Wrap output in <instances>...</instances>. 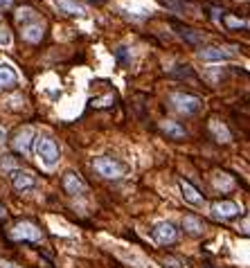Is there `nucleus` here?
Instances as JSON below:
<instances>
[{"label":"nucleus","instance_id":"6","mask_svg":"<svg viewBox=\"0 0 250 268\" xmlns=\"http://www.w3.org/2000/svg\"><path fill=\"white\" fill-rule=\"evenodd\" d=\"M153 239H156L160 246H167V243H174L176 239H178V230H176L174 223L162 221L153 228Z\"/></svg>","mask_w":250,"mask_h":268},{"label":"nucleus","instance_id":"23","mask_svg":"<svg viewBox=\"0 0 250 268\" xmlns=\"http://www.w3.org/2000/svg\"><path fill=\"white\" fill-rule=\"evenodd\" d=\"M9 45H12V34H9V30L0 27V47H9Z\"/></svg>","mask_w":250,"mask_h":268},{"label":"nucleus","instance_id":"24","mask_svg":"<svg viewBox=\"0 0 250 268\" xmlns=\"http://www.w3.org/2000/svg\"><path fill=\"white\" fill-rule=\"evenodd\" d=\"M162 264H165V268H185L178 259H176V257H165V259H162Z\"/></svg>","mask_w":250,"mask_h":268},{"label":"nucleus","instance_id":"1","mask_svg":"<svg viewBox=\"0 0 250 268\" xmlns=\"http://www.w3.org/2000/svg\"><path fill=\"white\" fill-rule=\"evenodd\" d=\"M34 151H36V158H38V163H41V167L54 169L56 165H59V158H61L59 144H56L50 135H38L34 140Z\"/></svg>","mask_w":250,"mask_h":268},{"label":"nucleus","instance_id":"8","mask_svg":"<svg viewBox=\"0 0 250 268\" xmlns=\"http://www.w3.org/2000/svg\"><path fill=\"white\" fill-rule=\"evenodd\" d=\"M239 212H241V205H237V203H232V201H219L212 205V214L219 219H232V217H237Z\"/></svg>","mask_w":250,"mask_h":268},{"label":"nucleus","instance_id":"2","mask_svg":"<svg viewBox=\"0 0 250 268\" xmlns=\"http://www.w3.org/2000/svg\"><path fill=\"white\" fill-rule=\"evenodd\" d=\"M169 104H171V109L180 115H196L201 111V106H203L199 97L187 95V92H171Z\"/></svg>","mask_w":250,"mask_h":268},{"label":"nucleus","instance_id":"9","mask_svg":"<svg viewBox=\"0 0 250 268\" xmlns=\"http://www.w3.org/2000/svg\"><path fill=\"white\" fill-rule=\"evenodd\" d=\"M180 192H182V198H185L190 205H203V203H205L203 194H201L199 189H196L194 185H192L190 180H185V178L180 180Z\"/></svg>","mask_w":250,"mask_h":268},{"label":"nucleus","instance_id":"4","mask_svg":"<svg viewBox=\"0 0 250 268\" xmlns=\"http://www.w3.org/2000/svg\"><path fill=\"white\" fill-rule=\"evenodd\" d=\"M9 237L16 239V241H38V239H41V230H38L34 223L23 221V223H18V226L12 228Z\"/></svg>","mask_w":250,"mask_h":268},{"label":"nucleus","instance_id":"5","mask_svg":"<svg viewBox=\"0 0 250 268\" xmlns=\"http://www.w3.org/2000/svg\"><path fill=\"white\" fill-rule=\"evenodd\" d=\"M32 144H34V129H32V126H23L16 133V138H14V149L23 155H30Z\"/></svg>","mask_w":250,"mask_h":268},{"label":"nucleus","instance_id":"19","mask_svg":"<svg viewBox=\"0 0 250 268\" xmlns=\"http://www.w3.org/2000/svg\"><path fill=\"white\" fill-rule=\"evenodd\" d=\"M162 5L169 9H176V12H187V9H194L190 3H180V0H162Z\"/></svg>","mask_w":250,"mask_h":268},{"label":"nucleus","instance_id":"22","mask_svg":"<svg viewBox=\"0 0 250 268\" xmlns=\"http://www.w3.org/2000/svg\"><path fill=\"white\" fill-rule=\"evenodd\" d=\"M225 25L232 27V30H237V27H250L246 21H241V18H232V16H225Z\"/></svg>","mask_w":250,"mask_h":268},{"label":"nucleus","instance_id":"18","mask_svg":"<svg viewBox=\"0 0 250 268\" xmlns=\"http://www.w3.org/2000/svg\"><path fill=\"white\" fill-rule=\"evenodd\" d=\"M214 187L221 189V192H230V189L234 187V180H232V176H228V174H216V176H214Z\"/></svg>","mask_w":250,"mask_h":268},{"label":"nucleus","instance_id":"25","mask_svg":"<svg viewBox=\"0 0 250 268\" xmlns=\"http://www.w3.org/2000/svg\"><path fill=\"white\" fill-rule=\"evenodd\" d=\"M0 268H21V266L12 264V261H7V259H0Z\"/></svg>","mask_w":250,"mask_h":268},{"label":"nucleus","instance_id":"16","mask_svg":"<svg viewBox=\"0 0 250 268\" xmlns=\"http://www.w3.org/2000/svg\"><path fill=\"white\" fill-rule=\"evenodd\" d=\"M54 3H56V7L64 14H68V16H84V7L77 5L75 0H54Z\"/></svg>","mask_w":250,"mask_h":268},{"label":"nucleus","instance_id":"13","mask_svg":"<svg viewBox=\"0 0 250 268\" xmlns=\"http://www.w3.org/2000/svg\"><path fill=\"white\" fill-rule=\"evenodd\" d=\"M160 131L162 133H167L169 138H185L187 135V131L182 129V126L178 124V122H171V120H165V122H160Z\"/></svg>","mask_w":250,"mask_h":268},{"label":"nucleus","instance_id":"11","mask_svg":"<svg viewBox=\"0 0 250 268\" xmlns=\"http://www.w3.org/2000/svg\"><path fill=\"white\" fill-rule=\"evenodd\" d=\"M16 84H18V75H16V70H14L12 66H7V63H0V90H5V88H14Z\"/></svg>","mask_w":250,"mask_h":268},{"label":"nucleus","instance_id":"28","mask_svg":"<svg viewBox=\"0 0 250 268\" xmlns=\"http://www.w3.org/2000/svg\"><path fill=\"white\" fill-rule=\"evenodd\" d=\"M12 3H14V0H0V9H7V7H12Z\"/></svg>","mask_w":250,"mask_h":268},{"label":"nucleus","instance_id":"26","mask_svg":"<svg viewBox=\"0 0 250 268\" xmlns=\"http://www.w3.org/2000/svg\"><path fill=\"white\" fill-rule=\"evenodd\" d=\"M5 140H7V131H5L3 126H0V147L5 144Z\"/></svg>","mask_w":250,"mask_h":268},{"label":"nucleus","instance_id":"27","mask_svg":"<svg viewBox=\"0 0 250 268\" xmlns=\"http://www.w3.org/2000/svg\"><path fill=\"white\" fill-rule=\"evenodd\" d=\"M241 230H243V232H248V235H250V219H246V221L241 223Z\"/></svg>","mask_w":250,"mask_h":268},{"label":"nucleus","instance_id":"7","mask_svg":"<svg viewBox=\"0 0 250 268\" xmlns=\"http://www.w3.org/2000/svg\"><path fill=\"white\" fill-rule=\"evenodd\" d=\"M64 189L70 194V196H81V194H86V183L81 180L79 174H75V172H68L64 176Z\"/></svg>","mask_w":250,"mask_h":268},{"label":"nucleus","instance_id":"10","mask_svg":"<svg viewBox=\"0 0 250 268\" xmlns=\"http://www.w3.org/2000/svg\"><path fill=\"white\" fill-rule=\"evenodd\" d=\"M12 183H14L16 192H27V189H32L36 185V178H34V174H30V172H14Z\"/></svg>","mask_w":250,"mask_h":268},{"label":"nucleus","instance_id":"20","mask_svg":"<svg viewBox=\"0 0 250 268\" xmlns=\"http://www.w3.org/2000/svg\"><path fill=\"white\" fill-rule=\"evenodd\" d=\"M176 30H178L180 36L187 38L190 43H201V34H192V30H187V27H180V25H176Z\"/></svg>","mask_w":250,"mask_h":268},{"label":"nucleus","instance_id":"29","mask_svg":"<svg viewBox=\"0 0 250 268\" xmlns=\"http://www.w3.org/2000/svg\"><path fill=\"white\" fill-rule=\"evenodd\" d=\"M5 217H7V212H5V207L0 205V219H5Z\"/></svg>","mask_w":250,"mask_h":268},{"label":"nucleus","instance_id":"12","mask_svg":"<svg viewBox=\"0 0 250 268\" xmlns=\"http://www.w3.org/2000/svg\"><path fill=\"white\" fill-rule=\"evenodd\" d=\"M23 38H25L27 43H38L43 38V25H41V23L23 25Z\"/></svg>","mask_w":250,"mask_h":268},{"label":"nucleus","instance_id":"17","mask_svg":"<svg viewBox=\"0 0 250 268\" xmlns=\"http://www.w3.org/2000/svg\"><path fill=\"white\" fill-rule=\"evenodd\" d=\"M210 131L214 133V138L219 140V142H230V131L225 129L221 122H216V120L210 122Z\"/></svg>","mask_w":250,"mask_h":268},{"label":"nucleus","instance_id":"15","mask_svg":"<svg viewBox=\"0 0 250 268\" xmlns=\"http://www.w3.org/2000/svg\"><path fill=\"white\" fill-rule=\"evenodd\" d=\"M182 230L190 232V235H203L205 226H203L201 219H196V217H192V214H190V217L182 219Z\"/></svg>","mask_w":250,"mask_h":268},{"label":"nucleus","instance_id":"14","mask_svg":"<svg viewBox=\"0 0 250 268\" xmlns=\"http://www.w3.org/2000/svg\"><path fill=\"white\" fill-rule=\"evenodd\" d=\"M201 59L203 61H230L232 55L219 50V47H205V50H201Z\"/></svg>","mask_w":250,"mask_h":268},{"label":"nucleus","instance_id":"21","mask_svg":"<svg viewBox=\"0 0 250 268\" xmlns=\"http://www.w3.org/2000/svg\"><path fill=\"white\" fill-rule=\"evenodd\" d=\"M34 9H30V7H25V9H21V12H18V16H16V21L18 23H21V25H23V23H25V21H34Z\"/></svg>","mask_w":250,"mask_h":268},{"label":"nucleus","instance_id":"3","mask_svg":"<svg viewBox=\"0 0 250 268\" xmlns=\"http://www.w3.org/2000/svg\"><path fill=\"white\" fill-rule=\"evenodd\" d=\"M93 167L104 178H122V165L115 163L113 158H95Z\"/></svg>","mask_w":250,"mask_h":268}]
</instances>
